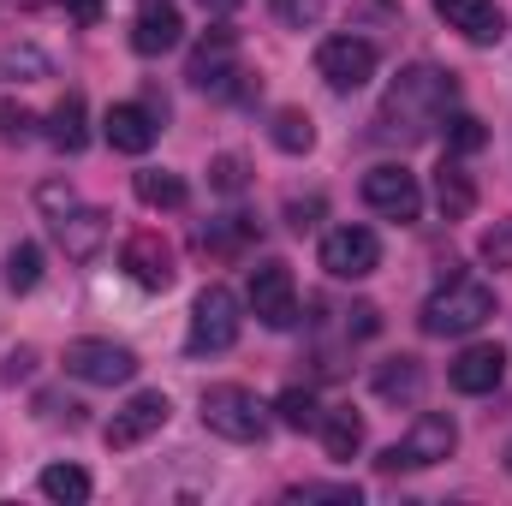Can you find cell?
<instances>
[{
    "instance_id": "6da1fadb",
    "label": "cell",
    "mask_w": 512,
    "mask_h": 506,
    "mask_svg": "<svg viewBox=\"0 0 512 506\" xmlns=\"http://www.w3.org/2000/svg\"><path fill=\"white\" fill-rule=\"evenodd\" d=\"M453 96H459L453 72H441V66H405V72L387 84L382 120H376V126H382L387 137H429V126L447 120Z\"/></svg>"
},
{
    "instance_id": "7a4b0ae2",
    "label": "cell",
    "mask_w": 512,
    "mask_h": 506,
    "mask_svg": "<svg viewBox=\"0 0 512 506\" xmlns=\"http://www.w3.org/2000/svg\"><path fill=\"white\" fill-rule=\"evenodd\" d=\"M489 316H495V286L459 274V280H447L441 292H429V304H423V334H435V340H465V334H477Z\"/></svg>"
},
{
    "instance_id": "3957f363",
    "label": "cell",
    "mask_w": 512,
    "mask_h": 506,
    "mask_svg": "<svg viewBox=\"0 0 512 506\" xmlns=\"http://www.w3.org/2000/svg\"><path fill=\"white\" fill-rule=\"evenodd\" d=\"M203 429L221 435V441L251 447V441L268 435V405L239 381H215V387H203Z\"/></svg>"
},
{
    "instance_id": "277c9868",
    "label": "cell",
    "mask_w": 512,
    "mask_h": 506,
    "mask_svg": "<svg viewBox=\"0 0 512 506\" xmlns=\"http://www.w3.org/2000/svg\"><path fill=\"white\" fill-rule=\"evenodd\" d=\"M453 447H459V429H453V417L447 411H423L411 429H405V441H393L382 459V471H423V465H441V459H453Z\"/></svg>"
},
{
    "instance_id": "5b68a950",
    "label": "cell",
    "mask_w": 512,
    "mask_h": 506,
    "mask_svg": "<svg viewBox=\"0 0 512 506\" xmlns=\"http://www.w3.org/2000/svg\"><path fill=\"white\" fill-rule=\"evenodd\" d=\"M239 328H245L239 298L215 280V286H203L197 304H191V334H185V346H191V352H233Z\"/></svg>"
},
{
    "instance_id": "8992f818",
    "label": "cell",
    "mask_w": 512,
    "mask_h": 506,
    "mask_svg": "<svg viewBox=\"0 0 512 506\" xmlns=\"http://www.w3.org/2000/svg\"><path fill=\"white\" fill-rule=\"evenodd\" d=\"M364 203L387 215V221H417L423 215V185H417V173L411 167H399V161H382V167H370L364 173Z\"/></svg>"
},
{
    "instance_id": "52a82bcc",
    "label": "cell",
    "mask_w": 512,
    "mask_h": 506,
    "mask_svg": "<svg viewBox=\"0 0 512 506\" xmlns=\"http://www.w3.org/2000/svg\"><path fill=\"white\" fill-rule=\"evenodd\" d=\"M316 72L328 78V90L352 96V90H364L376 78V42H364V36H328L316 48Z\"/></svg>"
},
{
    "instance_id": "ba28073f",
    "label": "cell",
    "mask_w": 512,
    "mask_h": 506,
    "mask_svg": "<svg viewBox=\"0 0 512 506\" xmlns=\"http://www.w3.org/2000/svg\"><path fill=\"white\" fill-rule=\"evenodd\" d=\"M66 376L90 381V387H120L137 376V352L120 340H72L66 346Z\"/></svg>"
},
{
    "instance_id": "9c48e42d",
    "label": "cell",
    "mask_w": 512,
    "mask_h": 506,
    "mask_svg": "<svg viewBox=\"0 0 512 506\" xmlns=\"http://www.w3.org/2000/svg\"><path fill=\"white\" fill-rule=\"evenodd\" d=\"M167 417H173V399H167L161 387H143V393H131L126 405L114 411V423H108V447H114V453L143 447L149 435H161V429H167Z\"/></svg>"
},
{
    "instance_id": "30bf717a",
    "label": "cell",
    "mask_w": 512,
    "mask_h": 506,
    "mask_svg": "<svg viewBox=\"0 0 512 506\" xmlns=\"http://www.w3.org/2000/svg\"><path fill=\"white\" fill-rule=\"evenodd\" d=\"M251 310L262 328H292L298 322V286L286 262H256L251 268Z\"/></svg>"
},
{
    "instance_id": "8fae6325",
    "label": "cell",
    "mask_w": 512,
    "mask_h": 506,
    "mask_svg": "<svg viewBox=\"0 0 512 506\" xmlns=\"http://www.w3.org/2000/svg\"><path fill=\"white\" fill-rule=\"evenodd\" d=\"M322 268H328L334 280H364V274L382 268V239H376L370 227H334V233L322 239Z\"/></svg>"
},
{
    "instance_id": "7c38bea8",
    "label": "cell",
    "mask_w": 512,
    "mask_h": 506,
    "mask_svg": "<svg viewBox=\"0 0 512 506\" xmlns=\"http://www.w3.org/2000/svg\"><path fill=\"white\" fill-rule=\"evenodd\" d=\"M185 78H191L197 90H227V84L239 78V30H233V24H215V30L191 48Z\"/></svg>"
},
{
    "instance_id": "4fadbf2b",
    "label": "cell",
    "mask_w": 512,
    "mask_h": 506,
    "mask_svg": "<svg viewBox=\"0 0 512 506\" xmlns=\"http://www.w3.org/2000/svg\"><path fill=\"white\" fill-rule=\"evenodd\" d=\"M120 268H126L143 292H167V286H173V245H167L161 233H149V227H143V233H131V239H126Z\"/></svg>"
},
{
    "instance_id": "5bb4252c",
    "label": "cell",
    "mask_w": 512,
    "mask_h": 506,
    "mask_svg": "<svg viewBox=\"0 0 512 506\" xmlns=\"http://www.w3.org/2000/svg\"><path fill=\"white\" fill-rule=\"evenodd\" d=\"M435 12H441L447 30H459V36L477 42V48H495V42L507 36V18H501L495 0H435Z\"/></svg>"
},
{
    "instance_id": "9a60e30c",
    "label": "cell",
    "mask_w": 512,
    "mask_h": 506,
    "mask_svg": "<svg viewBox=\"0 0 512 506\" xmlns=\"http://www.w3.org/2000/svg\"><path fill=\"white\" fill-rule=\"evenodd\" d=\"M179 36H185V18H179V6L173 0H143L137 6V18H131V48L137 54H167V48H179Z\"/></svg>"
},
{
    "instance_id": "2e32d148",
    "label": "cell",
    "mask_w": 512,
    "mask_h": 506,
    "mask_svg": "<svg viewBox=\"0 0 512 506\" xmlns=\"http://www.w3.org/2000/svg\"><path fill=\"white\" fill-rule=\"evenodd\" d=\"M447 381H453L459 393H471V399H477V393H495V387L507 381V352L489 346V340H483V346H465V352L447 364Z\"/></svg>"
},
{
    "instance_id": "e0dca14e",
    "label": "cell",
    "mask_w": 512,
    "mask_h": 506,
    "mask_svg": "<svg viewBox=\"0 0 512 506\" xmlns=\"http://www.w3.org/2000/svg\"><path fill=\"white\" fill-rule=\"evenodd\" d=\"M54 245L72 256V262H90V256L108 245V215L102 209H78V203L60 209L54 215Z\"/></svg>"
},
{
    "instance_id": "ac0fdd59",
    "label": "cell",
    "mask_w": 512,
    "mask_h": 506,
    "mask_svg": "<svg viewBox=\"0 0 512 506\" xmlns=\"http://www.w3.org/2000/svg\"><path fill=\"white\" fill-rule=\"evenodd\" d=\"M102 131H108V143H114L120 155H149V143L161 137V120H155V108H143V102H114L108 120H102Z\"/></svg>"
},
{
    "instance_id": "d6986e66",
    "label": "cell",
    "mask_w": 512,
    "mask_h": 506,
    "mask_svg": "<svg viewBox=\"0 0 512 506\" xmlns=\"http://www.w3.org/2000/svg\"><path fill=\"white\" fill-rule=\"evenodd\" d=\"M131 191H137L143 209H185V203H191V185H185L179 173H167V167H143V173L131 179Z\"/></svg>"
},
{
    "instance_id": "ffe728a7",
    "label": "cell",
    "mask_w": 512,
    "mask_h": 506,
    "mask_svg": "<svg viewBox=\"0 0 512 506\" xmlns=\"http://www.w3.org/2000/svg\"><path fill=\"white\" fill-rule=\"evenodd\" d=\"M435 203H441V215L447 221H465L471 209H477V185H471V173L447 155L441 161V173H435Z\"/></svg>"
},
{
    "instance_id": "44dd1931",
    "label": "cell",
    "mask_w": 512,
    "mask_h": 506,
    "mask_svg": "<svg viewBox=\"0 0 512 506\" xmlns=\"http://www.w3.org/2000/svg\"><path fill=\"white\" fill-rule=\"evenodd\" d=\"M84 114H90V108H84V96H78V90H66V96H60V108L48 114V143H54V149H66V155H78V149L90 143Z\"/></svg>"
},
{
    "instance_id": "7402d4cb",
    "label": "cell",
    "mask_w": 512,
    "mask_h": 506,
    "mask_svg": "<svg viewBox=\"0 0 512 506\" xmlns=\"http://www.w3.org/2000/svg\"><path fill=\"white\" fill-rule=\"evenodd\" d=\"M316 435H322V453L328 459H352L358 447H364V417L358 411H322V423H316Z\"/></svg>"
},
{
    "instance_id": "603a6c76",
    "label": "cell",
    "mask_w": 512,
    "mask_h": 506,
    "mask_svg": "<svg viewBox=\"0 0 512 506\" xmlns=\"http://www.w3.org/2000/svg\"><path fill=\"white\" fill-rule=\"evenodd\" d=\"M423 393V364L417 358H387L376 364V399L399 405V399H417Z\"/></svg>"
},
{
    "instance_id": "cb8c5ba5",
    "label": "cell",
    "mask_w": 512,
    "mask_h": 506,
    "mask_svg": "<svg viewBox=\"0 0 512 506\" xmlns=\"http://www.w3.org/2000/svg\"><path fill=\"white\" fill-rule=\"evenodd\" d=\"M36 489L60 506H84L90 501V471H78V465H48V471L36 477Z\"/></svg>"
},
{
    "instance_id": "d4e9b609",
    "label": "cell",
    "mask_w": 512,
    "mask_h": 506,
    "mask_svg": "<svg viewBox=\"0 0 512 506\" xmlns=\"http://www.w3.org/2000/svg\"><path fill=\"white\" fill-rule=\"evenodd\" d=\"M268 137H274V149H286V155L316 149V126H310V114H304V108H280V114H274V126H268Z\"/></svg>"
},
{
    "instance_id": "484cf974",
    "label": "cell",
    "mask_w": 512,
    "mask_h": 506,
    "mask_svg": "<svg viewBox=\"0 0 512 506\" xmlns=\"http://www.w3.org/2000/svg\"><path fill=\"white\" fill-rule=\"evenodd\" d=\"M274 411H280L286 429H316V423H322V405H316L310 387H286V393L274 399Z\"/></svg>"
},
{
    "instance_id": "4316f807",
    "label": "cell",
    "mask_w": 512,
    "mask_h": 506,
    "mask_svg": "<svg viewBox=\"0 0 512 506\" xmlns=\"http://www.w3.org/2000/svg\"><path fill=\"white\" fill-rule=\"evenodd\" d=\"M6 286L12 292H36L42 286V251L24 239V245H12V256H6Z\"/></svg>"
},
{
    "instance_id": "83f0119b",
    "label": "cell",
    "mask_w": 512,
    "mask_h": 506,
    "mask_svg": "<svg viewBox=\"0 0 512 506\" xmlns=\"http://www.w3.org/2000/svg\"><path fill=\"white\" fill-rule=\"evenodd\" d=\"M209 185L227 191V197H239V191L251 185V161H245V155H215V161H209Z\"/></svg>"
},
{
    "instance_id": "f1b7e54d",
    "label": "cell",
    "mask_w": 512,
    "mask_h": 506,
    "mask_svg": "<svg viewBox=\"0 0 512 506\" xmlns=\"http://www.w3.org/2000/svg\"><path fill=\"white\" fill-rule=\"evenodd\" d=\"M483 143H489V131H483L477 114H447V149L453 155H477Z\"/></svg>"
},
{
    "instance_id": "f546056e",
    "label": "cell",
    "mask_w": 512,
    "mask_h": 506,
    "mask_svg": "<svg viewBox=\"0 0 512 506\" xmlns=\"http://www.w3.org/2000/svg\"><path fill=\"white\" fill-rule=\"evenodd\" d=\"M251 239V221L245 215H227L221 227H203V251H221V256H233L239 245Z\"/></svg>"
},
{
    "instance_id": "4dcf8cb0",
    "label": "cell",
    "mask_w": 512,
    "mask_h": 506,
    "mask_svg": "<svg viewBox=\"0 0 512 506\" xmlns=\"http://www.w3.org/2000/svg\"><path fill=\"white\" fill-rule=\"evenodd\" d=\"M286 501L304 506V501H340V506H358L364 495L352 489V483H298V489H286Z\"/></svg>"
},
{
    "instance_id": "1f68e13d",
    "label": "cell",
    "mask_w": 512,
    "mask_h": 506,
    "mask_svg": "<svg viewBox=\"0 0 512 506\" xmlns=\"http://www.w3.org/2000/svg\"><path fill=\"white\" fill-rule=\"evenodd\" d=\"M0 72L18 78V84H36V78H48V60H42L36 48H6V54H0Z\"/></svg>"
},
{
    "instance_id": "d6a6232c",
    "label": "cell",
    "mask_w": 512,
    "mask_h": 506,
    "mask_svg": "<svg viewBox=\"0 0 512 506\" xmlns=\"http://www.w3.org/2000/svg\"><path fill=\"white\" fill-rule=\"evenodd\" d=\"M316 221H322V197H316V191H310V197H286V227H292V233H310Z\"/></svg>"
},
{
    "instance_id": "836d02e7",
    "label": "cell",
    "mask_w": 512,
    "mask_h": 506,
    "mask_svg": "<svg viewBox=\"0 0 512 506\" xmlns=\"http://www.w3.org/2000/svg\"><path fill=\"white\" fill-rule=\"evenodd\" d=\"M30 131H36V114H30V108H18V102H0V137H6V143H24Z\"/></svg>"
},
{
    "instance_id": "e575fe53",
    "label": "cell",
    "mask_w": 512,
    "mask_h": 506,
    "mask_svg": "<svg viewBox=\"0 0 512 506\" xmlns=\"http://www.w3.org/2000/svg\"><path fill=\"white\" fill-rule=\"evenodd\" d=\"M274 12H280V24L304 30V24H316V18H322V0H274Z\"/></svg>"
},
{
    "instance_id": "d590c367",
    "label": "cell",
    "mask_w": 512,
    "mask_h": 506,
    "mask_svg": "<svg viewBox=\"0 0 512 506\" xmlns=\"http://www.w3.org/2000/svg\"><path fill=\"white\" fill-rule=\"evenodd\" d=\"M346 316H352V322H346L352 340H370V334L382 328V310H376V304H358V310H346Z\"/></svg>"
},
{
    "instance_id": "8d00e7d4",
    "label": "cell",
    "mask_w": 512,
    "mask_h": 506,
    "mask_svg": "<svg viewBox=\"0 0 512 506\" xmlns=\"http://www.w3.org/2000/svg\"><path fill=\"white\" fill-rule=\"evenodd\" d=\"M483 256H489L495 268H507V262H512V227H495V233H483Z\"/></svg>"
},
{
    "instance_id": "74e56055",
    "label": "cell",
    "mask_w": 512,
    "mask_h": 506,
    "mask_svg": "<svg viewBox=\"0 0 512 506\" xmlns=\"http://www.w3.org/2000/svg\"><path fill=\"white\" fill-rule=\"evenodd\" d=\"M30 364H36V352H12V358H6V370H0V381H18V376H30Z\"/></svg>"
},
{
    "instance_id": "f35d334b",
    "label": "cell",
    "mask_w": 512,
    "mask_h": 506,
    "mask_svg": "<svg viewBox=\"0 0 512 506\" xmlns=\"http://www.w3.org/2000/svg\"><path fill=\"white\" fill-rule=\"evenodd\" d=\"M66 6H72V18H78V24H96V18H102V6H96V0H66Z\"/></svg>"
},
{
    "instance_id": "ab89813d",
    "label": "cell",
    "mask_w": 512,
    "mask_h": 506,
    "mask_svg": "<svg viewBox=\"0 0 512 506\" xmlns=\"http://www.w3.org/2000/svg\"><path fill=\"white\" fill-rule=\"evenodd\" d=\"M197 6H203V12H233L239 0H197Z\"/></svg>"
},
{
    "instance_id": "60d3db41",
    "label": "cell",
    "mask_w": 512,
    "mask_h": 506,
    "mask_svg": "<svg viewBox=\"0 0 512 506\" xmlns=\"http://www.w3.org/2000/svg\"><path fill=\"white\" fill-rule=\"evenodd\" d=\"M501 459H507V477H512V441H507V453H501Z\"/></svg>"
}]
</instances>
